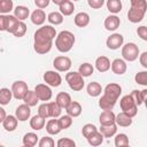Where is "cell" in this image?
I'll list each match as a JSON object with an SVG mask.
<instances>
[{
    "instance_id": "f1b7e54d",
    "label": "cell",
    "mask_w": 147,
    "mask_h": 147,
    "mask_svg": "<svg viewBox=\"0 0 147 147\" xmlns=\"http://www.w3.org/2000/svg\"><path fill=\"white\" fill-rule=\"evenodd\" d=\"M30 15V10L28 7L25 6H17L15 9H14V16L18 20V21H24L29 17Z\"/></svg>"
},
{
    "instance_id": "ffe728a7",
    "label": "cell",
    "mask_w": 147,
    "mask_h": 147,
    "mask_svg": "<svg viewBox=\"0 0 147 147\" xmlns=\"http://www.w3.org/2000/svg\"><path fill=\"white\" fill-rule=\"evenodd\" d=\"M17 124H18V119L16 118V116L14 115H8L6 116V118L3 119L2 122V125H3V129L8 132H11L14 131L16 127H17Z\"/></svg>"
},
{
    "instance_id": "b9f144b4",
    "label": "cell",
    "mask_w": 147,
    "mask_h": 147,
    "mask_svg": "<svg viewBox=\"0 0 147 147\" xmlns=\"http://www.w3.org/2000/svg\"><path fill=\"white\" fill-rule=\"evenodd\" d=\"M57 123H59L61 130H65V129H68L72 125V117L69 116V115L60 116V118L57 119Z\"/></svg>"
},
{
    "instance_id": "277c9868",
    "label": "cell",
    "mask_w": 147,
    "mask_h": 147,
    "mask_svg": "<svg viewBox=\"0 0 147 147\" xmlns=\"http://www.w3.org/2000/svg\"><path fill=\"white\" fill-rule=\"evenodd\" d=\"M119 106H121L122 111L125 113V114H127V115H129L130 117H132V118H133V117L137 115V113H138V106L136 105L134 100L132 99V96H131L130 94L124 95V96L121 99Z\"/></svg>"
},
{
    "instance_id": "c3c4849f",
    "label": "cell",
    "mask_w": 147,
    "mask_h": 147,
    "mask_svg": "<svg viewBox=\"0 0 147 147\" xmlns=\"http://www.w3.org/2000/svg\"><path fill=\"white\" fill-rule=\"evenodd\" d=\"M38 115H40L44 118H49V108H48V103L44 102L38 107Z\"/></svg>"
},
{
    "instance_id": "d590c367",
    "label": "cell",
    "mask_w": 147,
    "mask_h": 147,
    "mask_svg": "<svg viewBox=\"0 0 147 147\" xmlns=\"http://www.w3.org/2000/svg\"><path fill=\"white\" fill-rule=\"evenodd\" d=\"M64 16L60 13V11H52V13H49L48 14V16H47V21L51 23V24H53V25H59V24H61L62 22H63V18Z\"/></svg>"
},
{
    "instance_id": "680465c9",
    "label": "cell",
    "mask_w": 147,
    "mask_h": 147,
    "mask_svg": "<svg viewBox=\"0 0 147 147\" xmlns=\"http://www.w3.org/2000/svg\"><path fill=\"white\" fill-rule=\"evenodd\" d=\"M53 1V3L54 5H57V6H60L61 3H63L64 1H67V0H52Z\"/></svg>"
},
{
    "instance_id": "74e56055",
    "label": "cell",
    "mask_w": 147,
    "mask_h": 147,
    "mask_svg": "<svg viewBox=\"0 0 147 147\" xmlns=\"http://www.w3.org/2000/svg\"><path fill=\"white\" fill-rule=\"evenodd\" d=\"M18 20L14 16V15H9L7 14V23H6V31L9 33H13V31L15 30V28L18 24Z\"/></svg>"
},
{
    "instance_id": "7bdbcfd3",
    "label": "cell",
    "mask_w": 147,
    "mask_h": 147,
    "mask_svg": "<svg viewBox=\"0 0 147 147\" xmlns=\"http://www.w3.org/2000/svg\"><path fill=\"white\" fill-rule=\"evenodd\" d=\"M115 146L116 147H125L129 146V138L125 133H118L115 136Z\"/></svg>"
},
{
    "instance_id": "4316f807",
    "label": "cell",
    "mask_w": 147,
    "mask_h": 147,
    "mask_svg": "<svg viewBox=\"0 0 147 147\" xmlns=\"http://www.w3.org/2000/svg\"><path fill=\"white\" fill-rule=\"evenodd\" d=\"M86 91H87V94L92 98H95V96H99L102 92V86L98 83V82H91L87 87H86Z\"/></svg>"
},
{
    "instance_id": "60d3db41",
    "label": "cell",
    "mask_w": 147,
    "mask_h": 147,
    "mask_svg": "<svg viewBox=\"0 0 147 147\" xmlns=\"http://www.w3.org/2000/svg\"><path fill=\"white\" fill-rule=\"evenodd\" d=\"M13 9V0H0V14H9Z\"/></svg>"
},
{
    "instance_id": "5bb4252c",
    "label": "cell",
    "mask_w": 147,
    "mask_h": 147,
    "mask_svg": "<svg viewBox=\"0 0 147 147\" xmlns=\"http://www.w3.org/2000/svg\"><path fill=\"white\" fill-rule=\"evenodd\" d=\"M110 68H111V71L114 74L123 75V74H125V71L127 69V65H126V62L123 59H115L110 63Z\"/></svg>"
},
{
    "instance_id": "7402d4cb",
    "label": "cell",
    "mask_w": 147,
    "mask_h": 147,
    "mask_svg": "<svg viewBox=\"0 0 147 147\" xmlns=\"http://www.w3.org/2000/svg\"><path fill=\"white\" fill-rule=\"evenodd\" d=\"M65 110H67V114L74 118V117H78V116L82 114V110H83V109H82V105H80L79 102H77V101H71V102L69 103V106L65 108Z\"/></svg>"
},
{
    "instance_id": "4dcf8cb0",
    "label": "cell",
    "mask_w": 147,
    "mask_h": 147,
    "mask_svg": "<svg viewBox=\"0 0 147 147\" xmlns=\"http://www.w3.org/2000/svg\"><path fill=\"white\" fill-rule=\"evenodd\" d=\"M59 7H60V13H61L63 16H70V15L74 13V10H75V5H74V2L70 1V0L64 1V2L61 3Z\"/></svg>"
},
{
    "instance_id": "836d02e7",
    "label": "cell",
    "mask_w": 147,
    "mask_h": 147,
    "mask_svg": "<svg viewBox=\"0 0 147 147\" xmlns=\"http://www.w3.org/2000/svg\"><path fill=\"white\" fill-rule=\"evenodd\" d=\"M22 100L24 101V103H26V105L30 106V107L37 106V103L39 102V99H38V96L36 95L34 91H30V90L25 93V95H24V98H23Z\"/></svg>"
},
{
    "instance_id": "91938a15",
    "label": "cell",
    "mask_w": 147,
    "mask_h": 147,
    "mask_svg": "<svg viewBox=\"0 0 147 147\" xmlns=\"http://www.w3.org/2000/svg\"><path fill=\"white\" fill-rule=\"evenodd\" d=\"M74 1H79V0H74Z\"/></svg>"
},
{
    "instance_id": "f5cc1de1",
    "label": "cell",
    "mask_w": 147,
    "mask_h": 147,
    "mask_svg": "<svg viewBox=\"0 0 147 147\" xmlns=\"http://www.w3.org/2000/svg\"><path fill=\"white\" fill-rule=\"evenodd\" d=\"M137 33L138 36L142 39V40H147V28L145 25H141L137 29Z\"/></svg>"
},
{
    "instance_id": "6f0895ef",
    "label": "cell",
    "mask_w": 147,
    "mask_h": 147,
    "mask_svg": "<svg viewBox=\"0 0 147 147\" xmlns=\"http://www.w3.org/2000/svg\"><path fill=\"white\" fill-rule=\"evenodd\" d=\"M6 110L2 108V107H0V123H2L3 122V119L6 118Z\"/></svg>"
},
{
    "instance_id": "e0dca14e",
    "label": "cell",
    "mask_w": 147,
    "mask_h": 147,
    "mask_svg": "<svg viewBox=\"0 0 147 147\" xmlns=\"http://www.w3.org/2000/svg\"><path fill=\"white\" fill-rule=\"evenodd\" d=\"M115 123L117 126H122V127H127L132 124V117H130L127 114L125 113H119L115 116Z\"/></svg>"
},
{
    "instance_id": "f35d334b",
    "label": "cell",
    "mask_w": 147,
    "mask_h": 147,
    "mask_svg": "<svg viewBox=\"0 0 147 147\" xmlns=\"http://www.w3.org/2000/svg\"><path fill=\"white\" fill-rule=\"evenodd\" d=\"M48 108H49V116L53 118H57L61 116V113H62V108L55 102V101H52V102H48Z\"/></svg>"
},
{
    "instance_id": "d6986e66",
    "label": "cell",
    "mask_w": 147,
    "mask_h": 147,
    "mask_svg": "<svg viewBox=\"0 0 147 147\" xmlns=\"http://www.w3.org/2000/svg\"><path fill=\"white\" fill-rule=\"evenodd\" d=\"M74 22L78 28H85L90 24V15L85 11L77 13L75 18H74Z\"/></svg>"
},
{
    "instance_id": "2e32d148",
    "label": "cell",
    "mask_w": 147,
    "mask_h": 147,
    "mask_svg": "<svg viewBox=\"0 0 147 147\" xmlns=\"http://www.w3.org/2000/svg\"><path fill=\"white\" fill-rule=\"evenodd\" d=\"M105 28L108 30V31H115L119 24H121V20L118 16H116L115 14L114 15H109L108 17H106L105 20Z\"/></svg>"
},
{
    "instance_id": "8fae6325",
    "label": "cell",
    "mask_w": 147,
    "mask_h": 147,
    "mask_svg": "<svg viewBox=\"0 0 147 147\" xmlns=\"http://www.w3.org/2000/svg\"><path fill=\"white\" fill-rule=\"evenodd\" d=\"M147 9L144 8H137V7H131L127 11V18L131 23H139L144 20L145 14Z\"/></svg>"
},
{
    "instance_id": "8992f818",
    "label": "cell",
    "mask_w": 147,
    "mask_h": 147,
    "mask_svg": "<svg viewBox=\"0 0 147 147\" xmlns=\"http://www.w3.org/2000/svg\"><path fill=\"white\" fill-rule=\"evenodd\" d=\"M44 80L48 86L57 87L62 83V77L56 70H48L44 74Z\"/></svg>"
},
{
    "instance_id": "9f6ffc18",
    "label": "cell",
    "mask_w": 147,
    "mask_h": 147,
    "mask_svg": "<svg viewBox=\"0 0 147 147\" xmlns=\"http://www.w3.org/2000/svg\"><path fill=\"white\" fill-rule=\"evenodd\" d=\"M49 1H51V0H34V3H36V6H37L38 8L44 9V8H46V7L49 5Z\"/></svg>"
},
{
    "instance_id": "cb8c5ba5",
    "label": "cell",
    "mask_w": 147,
    "mask_h": 147,
    "mask_svg": "<svg viewBox=\"0 0 147 147\" xmlns=\"http://www.w3.org/2000/svg\"><path fill=\"white\" fill-rule=\"evenodd\" d=\"M45 124H46V118L41 117V116L38 115V114L34 115V116H32L31 119H30V126H31V129L34 130V131H39V130L44 129Z\"/></svg>"
},
{
    "instance_id": "bcb514c9",
    "label": "cell",
    "mask_w": 147,
    "mask_h": 147,
    "mask_svg": "<svg viewBox=\"0 0 147 147\" xmlns=\"http://www.w3.org/2000/svg\"><path fill=\"white\" fill-rule=\"evenodd\" d=\"M38 146L39 147H54L55 146V141L51 137H42L38 141Z\"/></svg>"
},
{
    "instance_id": "ee69618b",
    "label": "cell",
    "mask_w": 147,
    "mask_h": 147,
    "mask_svg": "<svg viewBox=\"0 0 147 147\" xmlns=\"http://www.w3.org/2000/svg\"><path fill=\"white\" fill-rule=\"evenodd\" d=\"M25 32H26V24L23 21H20L18 24H17V26L13 31V34L15 37H17V38H21V37H23L25 34Z\"/></svg>"
},
{
    "instance_id": "9c48e42d",
    "label": "cell",
    "mask_w": 147,
    "mask_h": 147,
    "mask_svg": "<svg viewBox=\"0 0 147 147\" xmlns=\"http://www.w3.org/2000/svg\"><path fill=\"white\" fill-rule=\"evenodd\" d=\"M54 69L59 72H65L71 68V60L68 56H57L53 61Z\"/></svg>"
},
{
    "instance_id": "d6a6232c",
    "label": "cell",
    "mask_w": 147,
    "mask_h": 147,
    "mask_svg": "<svg viewBox=\"0 0 147 147\" xmlns=\"http://www.w3.org/2000/svg\"><path fill=\"white\" fill-rule=\"evenodd\" d=\"M46 131L49 134H59L61 132V127H60L56 118L53 117V119H49L46 123Z\"/></svg>"
},
{
    "instance_id": "e575fe53",
    "label": "cell",
    "mask_w": 147,
    "mask_h": 147,
    "mask_svg": "<svg viewBox=\"0 0 147 147\" xmlns=\"http://www.w3.org/2000/svg\"><path fill=\"white\" fill-rule=\"evenodd\" d=\"M13 98V93H11V90L7 88V87H2L0 88V105L2 106H6L10 102Z\"/></svg>"
},
{
    "instance_id": "8d00e7d4",
    "label": "cell",
    "mask_w": 147,
    "mask_h": 147,
    "mask_svg": "<svg viewBox=\"0 0 147 147\" xmlns=\"http://www.w3.org/2000/svg\"><path fill=\"white\" fill-rule=\"evenodd\" d=\"M107 9L113 13L117 14L122 10V1L121 0H107Z\"/></svg>"
},
{
    "instance_id": "603a6c76",
    "label": "cell",
    "mask_w": 147,
    "mask_h": 147,
    "mask_svg": "<svg viewBox=\"0 0 147 147\" xmlns=\"http://www.w3.org/2000/svg\"><path fill=\"white\" fill-rule=\"evenodd\" d=\"M115 116L116 115L111 110H103L99 116L100 125H108L115 123Z\"/></svg>"
},
{
    "instance_id": "ab89813d",
    "label": "cell",
    "mask_w": 147,
    "mask_h": 147,
    "mask_svg": "<svg viewBox=\"0 0 147 147\" xmlns=\"http://www.w3.org/2000/svg\"><path fill=\"white\" fill-rule=\"evenodd\" d=\"M93 71H94L93 65H92L91 63H87V62L80 64V65H79V69H78V72H79L83 77H90V76L93 74Z\"/></svg>"
},
{
    "instance_id": "5b68a950",
    "label": "cell",
    "mask_w": 147,
    "mask_h": 147,
    "mask_svg": "<svg viewBox=\"0 0 147 147\" xmlns=\"http://www.w3.org/2000/svg\"><path fill=\"white\" fill-rule=\"evenodd\" d=\"M122 56L124 61L133 62L139 56V47L134 42H127L122 46Z\"/></svg>"
},
{
    "instance_id": "f907efd6",
    "label": "cell",
    "mask_w": 147,
    "mask_h": 147,
    "mask_svg": "<svg viewBox=\"0 0 147 147\" xmlns=\"http://www.w3.org/2000/svg\"><path fill=\"white\" fill-rule=\"evenodd\" d=\"M87 3L92 9H100L103 6L105 0H87Z\"/></svg>"
},
{
    "instance_id": "11a10c76",
    "label": "cell",
    "mask_w": 147,
    "mask_h": 147,
    "mask_svg": "<svg viewBox=\"0 0 147 147\" xmlns=\"http://www.w3.org/2000/svg\"><path fill=\"white\" fill-rule=\"evenodd\" d=\"M7 14H0V31H6Z\"/></svg>"
},
{
    "instance_id": "7dc6e473",
    "label": "cell",
    "mask_w": 147,
    "mask_h": 147,
    "mask_svg": "<svg viewBox=\"0 0 147 147\" xmlns=\"http://www.w3.org/2000/svg\"><path fill=\"white\" fill-rule=\"evenodd\" d=\"M57 147H75L76 142L70 138H61L56 142Z\"/></svg>"
},
{
    "instance_id": "681fc988",
    "label": "cell",
    "mask_w": 147,
    "mask_h": 147,
    "mask_svg": "<svg viewBox=\"0 0 147 147\" xmlns=\"http://www.w3.org/2000/svg\"><path fill=\"white\" fill-rule=\"evenodd\" d=\"M98 129H96V126L94 125V124H91V123H88V124H85L84 126H83V129H82V133H83V136L85 137V138H87L91 133H93L94 131H96Z\"/></svg>"
},
{
    "instance_id": "1f68e13d",
    "label": "cell",
    "mask_w": 147,
    "mask_h": 147,
    "mask_svg": "<svg viewBox=\"0 0 147 147\" xmlns=\"http://www.w3.org/2000/svg\"><path fill=\"white\" fill-rule=\"evenodd\" d=\"M115 103H116V101L111 100L110 98L106 96L105 94H102V96L99 100V106H100V108L102 110H113Z\"/></svg>"
},
{
    "instance_id": "f6af8a7d",
    "label": "cell",
    "mask_w": 147,
    "mask_h": 147,
    "mask_svg": "<svg viewBox=\"0 0 147 147\" xmlns=\"http://www.w3.org/2000/svg\"><path fill=\"white\" fill-rule=\"evenodd\" d=\"M134 80L137 84L139 85H142V86H146L147 85V71L146 70H142V71H138L134 76Z\"/></svg>"
},
{
    "instance_id": "ba28073f",
    "label": "cell",
    "mask_w": 147,
    "mask_h": 147,
    "mask_svg": "<svg viewBox=\"0 0 147 147\" xmlns=\"http://www.w3.org/2000/svg\"><path fill=\"white\" fill-rule=\"evenodd\" d=\"M122 93V87L119 84H116V83H109L106 85L105 90H103V94L108 98H110L111 100L114 101H117L119 95Z\"/></svg>"
},
{
    "instance_id": "484cf974",
    "label": "cell",
    "mask_w": 147,
    "mask_h": 147,
    "mask_svg": "<svg viewBox=\"0 0 147 147\" xmlns=\"http://www.w3.org/2000/svg\"><path fill=\"white\" fill-rule=\"evenodd\" d=\"M132 96V99L134 100L136 105L137 106H141L145 100H146V96H147V90H142V91H139V90H133L130 94Z\"/></svg>"
},
{
    "instance_id": "7a4b0ae2",
    "label": "cell",
    "mask_w": 147,
    "mask_h": 147,
    "mask_svg": "<svg viewBox=\"0 0 147 147\" xmlns=\"http://www.w3.org/2000/svg\"><path fill=\"white\" fill-rule=\"evenodd\" d=\"M75 41H76L75 34L68 30H63L55 38V47L61 53H68L74 47Z\"/></svg>"
},
{
    "instance_id": "44dd1931",
    "label": "cell",
    "mask_w": 147,
    "mask_h": 147,
    "mask_svg": "<svg viewBox=\"0 0 147 147\" xmlns=\"http://www.w3.org/2000/svg\"><path fill=\"white\" fill-rule=\"evenodd\" d=\"M72 100H71V96H70V94L69 93H67V92H60V93H57V95H56V98H55V102L63 109H65L68 106H69V103L71 102Z\"/></svg>"
},
{
    "instance_id": "52a82bcc",
    "label": "cell",
    "mask_w": 147,
    "mask_h": 147,
    "mask_svg": "<svg viewBox=\"0 0 147 147\" xmlns=\"http://www.w3.org/2000/svg\"><path fill=\"white\" fill-rule=\"evenodd\" d=\"M28 91H29V88H28V84L25 82H23V80H16V82L13 83L11 93H13V96L16 100H22Z\"/></svg>"
},
{
    "instance_id": "816d5d0a",
    "label": "cell",
    "mask_w": 147,
    "mask_h": 147,
    "mask_svg": "<svg viewBox=\"0 0 147 147\" xmlns=\"http://www.w3.org/2000/svg\"><path fill=\"white\" fill-rule=\"evenodd\" d=\"M130 3H131V7L147 9V2H146V0H130Z\"/></svg>"
},
{
    "instance_id": "6da1fadb",
    "label": "cell",
    "mask_w": 147,
    "mask_h": 147,
    "mask_svg": "<svg viewBox=\"0 0 147 147\" xmlns=\"http://www.w3.org/2000/svg\"><path fill=\"white\" fill-rule=\"evenodd\" d=\"M56 37V30L52 25H42L34 32L33 48L38 54H46L53 46V40Z\"/></svg>"
},
{
    "instance_id": "d4e9b609",
    "label": "cell",
    "mask_w": 147,
    "mask_h": 147,
    "mask_svg": "<svg viewBox=\"0 0 147 147\" xmlns=\"http://www.w3.org/2000/svg\"><path fill=\"white\" fill-rule=\"evenodd\" d=\"M99 131L101 132V134L103 136V138H111L117 132V125H116V123L108 124V125H101L100 129H99Z\"/></svg>"
},
{
    "instance_id": "db71d44e",
    "label": "cell",
    "mask_w": 147,
    "mask_h": 147,
    "mask_svg": "<svg viewBox=\"0 0 147 147\" xmlns=\"http://www.w3.org/2000/svg\"><path fill=\"white\" fill-rule=\"evenodd\" d=\"M139 61H140V64L147 69V52H142L141 54H139Z\"/></svg>"
},
{
    "instance_id": "7c38bea8",
    "label": "cell",
    "mask_w": 147,
    "mask_h": 147,
    "mask_svg": "<svg viewBox=\"0 0 147 147\" xmlns=\"http://www.w3.org/2000/svg\"><path fill=\"white\" fill-rule=\"evenodd\" d=\"M123 42H124V37L121 33H113L106 40V45L109 49H118L119 47L123 46Z\"/></svg>"
},
{
    "instance_id": "30bf717a",
    "label": "cell",
    "mask_w": 147,
    "mask_h": 147,
    "mask_svg": "<svg viewBox=\"0 0 147 147\" xmlns=\"http://www.w3.org/2000/svg\"><path fill=\"white\" fill-rule=\"evenodd\" d=\"M34 93L41 101H48L52 99V90L47 84H38L34 87Z\"/></svg>"
},
{
    "instance_id": "ac0fdd59",
    "label": "cell",
    "mask_w": 147,
    "mask_h": 147,
    "mask_svg": "<svg viewBox=\"0 0 147 147\" xmlns=\"http://www.w3.org/2000/svg\"><path fill=\"white\" fill-rule=\"evenodd\" d=\"M46 21V14L42 9L38 8L36 10L32 11L31 14V22L34 24V25H42Z\"/></svg>"
},
{
    "instance_id": "9a60e30c",
    "label": "cell",
    "mask_w": 147,
    "mask_h": 147,
    "mask_svg": "<svg viewBox=\"0 0 147 147\" xmlns=\"http://www.w3.org/2000/svg\"><path fill=\"white\" fill-rule=\"evenodd\" d=\"M95 68L99 72H106L110 69V60L105 56V55H101L99 57H96L95 60Z\"/></svg>"
},
{
    "instance_id": "83f0119b",
    "label": "cell",
    "mask_w": 147,
    "mask_h": 147,
    "mask_svg": "<svg viewBox=\"0 0 147 147\" xmlns=\"http://www.w3.org/2000/svg\"><path fill=\"white\" fill-rule=\"evenodd\" d=\"M86 139H87V142L91 146H99V145H101L103 142V136L101 134V132L99 130H96L93 133H91Z\"/></svg>"
},
{
    "instance_id": "3957f363",
    "label": "cell",
    "mask_w": 147,
    "mask_h": 147,
    "mask_svg": "<svg viewBox=\"0 0 147 147\" xmlns=\"http://www.w3.org/2000/svg\"><path fill=\"white\" fill-rule=\"evenodd\" d=\"M65 80L72 91L79 92L84 88V85H85L84 77L78 71H69L65 75Z\"/></svg>"
},
{
    "instance_id": "4fadbf2b",
    "label": "cell",
    "mask_w": 147,
    "mask_h": 147,
    "mask_svg": "<svg viewBox=\"0 0 147 147\" xmlns=\"http://www.w3.org/2000/svg\"><path fill=\"white\" fill-rule=\"evenodd\" d=\"M30 115H31V109H30V106H28L26 103L20 105L15 110V116L21 122L28 121L30 118Z\"/></svg>"
},
{
    "instance_id": "f546056e",
    "label": "cell",
    "mask_w": 147,
    "mask_h": 147,
    "mask_svg": "<svg viewBox=\"0 0 147 147\" xmlns=\"http://www.w3.org/2000/svg\"><path fill=\"white\" fill-rule=\"evenodd\" d=\"M38 144V136L34 132H28L23 137V145L25 147H33Z\"/></svg>"
}]
</instances>
